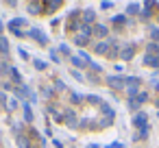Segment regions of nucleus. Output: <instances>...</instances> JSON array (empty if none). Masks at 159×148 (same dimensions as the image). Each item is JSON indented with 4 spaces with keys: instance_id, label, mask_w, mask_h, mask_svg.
Instances as JSON below:
<instances>
[{
    "instance_id": "nucleus-3",
    "label": "nucleus",
    "mask_w": 159,
    "mask_h": 148,
    "mask_svg": "<svg viewBox=\"0 0 159 148\" xmlns=\"http://www.w3.org/2000/svg\"><path fill=\"white\" fill-rule=\"evenodd\" d=\"M133 55H135V44H124V48L120 50V57H122L124 61H131Z\"/></svg>"
},
{
    "instance_id": "nucleus-6",
    "label": "nucleus",
    "mask_w": 159,
    "mask_h": 148,
    "mask_svg": "<svg viewBox=\"0 0 159 148\" xmlns=\"http://www.w3.org/2000/svg\"><path fill=\"white\" fill-rule=\"evenodd\" d=\"M155 7H157V2H152V0H146V2H144V11H139V13H142V18H146V20H148V18L152 16V11H150V9H155Z\"/></svg>"
},
{
    "instance_id": "nucleus-19",
    "label": "nucleus",
    "mask_w": 159,
    "mask_h": 148,
    "mask_svg": "<svg viewBox=\"0 0 159 148\" xmlns=\"http://www.w3.org/2000/svg\"><path fill=\"white\" fill-rule=\"evenodd\" d=\"M59 7H61L59 0H50V2H46V9H50V11H55V9H59Z\"/></svg>"
},
{
    "instance_id": "nucleus-18",
    "label": "nucleus",
    "mask_w": 159,
    "mask_h": 148,
    "mask_svg": "<svg viewBox=\"0 0 159 148\" xmlns=\"http://www.w3.org/2000/svg\"><path fill=\"white\" fill-rule=\"evenodd\" d=\"M0 52H2V55L9 52V42H7L5 37H0Z\"/></svg>"
},
{
    "instance_id": "nucleus-1",
    "label": "nucleus",
    "mask_w": 159,
    "mask_h": 148,
    "mask_svg": "<svg viewBox=\"0 0 159 148\" xmlns=\"http://www.w3.org/2000/svg\"><path fill=\"white\" fill-rule=\"evenodd\" d=\"M107 83H109V87H113V89H122V87H126V78H124V76H109Z\"/></svg>"
},
{
    "instance_id": "nucleus-29",
    "label": "nucleus",
    "mask_w": 159,
    "mask_h": 148,
    "mask_svg": "<svg viewBox=\"0 0 159 148\" xmlns=\"http://www.w3.org/2000/svg\"><path fill=\"white\" fill-rule=\"evenodd\" d=\"M50 59H52V61H55V63H59V55H57V52H55V50H50Z\"/></svg>"
},
{
    "instance_id": "nucleus-27",
    "label": "nucleus",
    "mask_w": 159,
    "mask_h": 148,
    "mask_svg": "<svg viewBox=\"0 0 159 148\" xmlns=\"http://www.w3.org/2000/svg\"><path fill=\"white\" fill-rule=\"evenodd\" d=\"M72 63H74L76 68H83V65H85V63H83V61H81L79 57H72Z\"/></svg>"
},
{
    "instance_id": "nucleus-30",
    "label": "nucleus",
    "mask_w": 159,
    "mask_h": 148,
    "mask_svg": "<svg viewBox=\"0 0 159 148\" xmlns=\"http://www.w3.org/2000/svg\"><path fill=\"white\" fill-rule=\"evenodd\" d=\"M89 65H92V70H94V72H100V65H98V63H94V61H92Z\"/></svg>"
},
{
    "instance_id": "nucleus-25",
    "label": "nucleus",
    "mask_w": 159,
    "mask_h": 148,
    "mask_svg": "<svg viewBox=\"0 0 159 148\" xmlns=\"http://www.w3.org/2000/svg\"><path fill=\"white\" fill-rule=\"evenodd\" d=\"M87 100L94 102V105H102V102H100V96H87Z\"/></svg>"
},
{
    "instance_id": "nucleus-9",
    "label": "nucleus",
    "mask_w": 159,
    "mask_h": 148,
    "mask_svg": "<svg viewBox=\"0 0 159 148\" xmlns=\"http://www.w3.org/2000/svg\"><path fill=\"white\" fill-rule=\"evenodd\" d=\"M107 33H109L107 26H102V24H96V26H94V35H98V37H107Z\"/></svg>"
},
{
    "instance_id": "nucleus-21",
    "label": "nucleus",
    "mask_w": 159,
    "mask_h": 148,
    "mask_svg": "<svg viewBox=\"0 0 159 148\" xmlns=\"http://www.w3.org/2000/svg\"><path fill=\"white\" fill-rule=\"evenodd\" d=\"M87 39H89V37H83V35H76V37H74L76 46H85V44H87Z\"/></svg>"
},
{
    "instance_id": "nucleus-2",
    "label": "nucleus",
    "mask_w": 159,
    "mask_h": 148,
    "mask_svg": "<svg viewBox=\"0 0 159 148\" xmlns=\"http://www.w3.org/2000/svg\"><path fill=\"white\" fill-rule=\"evenodd\" d=\"M133 126H137V128L148 126V115H146L144 111H137V113H135V118H133Z\"/></svg>"
},
{
    "instance_id": "nucleus-36",
    "label": "nucleus",
    "mask_w": 159,
    "mask_h": 148,
    "mask_svg": "<svg viewBox=\"0 0 159 148\" xmlns=\"http://www.w3.org/2000/svg\"><path fill=\"white\" fill-rule=\"evenodd\" d=\"M0 31H2V22H0Z\"/></svg>"
},
{
    "instance_id": "nucleus-24",
    "label": "nucleus",
    "mask_w": 159,
    "mask_h": 148,
    "mask_svg": "<svg viewBox=\"0 0 159 148\" xmlns=\"http://www.w3.org/2000/svg\"><path fill=\"white\" fill-rule=\"evenodd\" d=\"M33 63H35V68H37V70H46V63H44V61H39V59H35Z\"/></svg>"
},
{
    "instance_id": "nucleus-28",
    "label": "nucleus",
    "mask_w": 159,
    "mask_h": 148,
    "mask_svg": "<svg viewBox=\"0 0 159 148\" xmlns=\"http://www.w3.org/2000/svg\"><path fill=\"white\" fill-rule=\"evenodd\" d=\"M113 2H109V0H105V2H100V9H111Z\"/></svg>"
},
{
    "instance_id": "nucleus-32",
    "label": "nucleus",
    "mask_w": 159,
    "mask_h": 148,
    "mask_svg": "<svg viewBox=\"0 0 159 148\" xmlns=\"http://www.w3.org/2000/svg\"><path fill=\"white\" fill-rule=\"evenodd\" d=\"M109 148H122V144L120 141H113V144H109Z\"/></svg>"
},
{
    "instance_id": "nucleus-4",
    "label": "nucleus",
    "mask_w": 159,
    "mask_h": 148,
    "mask_svg": "<svg viewBox=\"0 0 159 148\" xmlns=\"http://www.w3.org/2000/svg\"><path fill=\"white\" fill-rule=\"evenodd\" d=\"M142 63L144 65H148V68H159V57H155V55H144V59H142Z\"/></svg>"
},
{
    "instance_id": "nucleus-35",
    "label": "nucleus",
    "mask_w": 159,
    "mask_h": 148,
    "mask_svg": "<svg viewBox=\"0 0 159 148\" xmlns=\"http://www.w3.org/2000/svg\"><path fill=\"white\" fill-rule=\"evenodd\" d=\"M155 105H157V107H159V98H157V100H155Z\"/></svg>"
},
{
    "instance_id": "nucleus-8",
    "label": "nucleus",
    "mask_w": 159,
    "mask_h": 148,
    "mask_svg": "<svg viewBox=\"0 0 159 148\" xmlns=\"http://www.w3.org/2000/svg\"><path fill=\"white\" fill-rule=\"evenodd\" d=\"M94 20H96V13H94L92 9H85V13H83V24H87V26H89Z\"/></svg>"
},
{
    "instance_id": "nucleus-26",
    "label": "nucleus",
    "mask_w": 159,
    "mask_h": 148,
    "mask_svg": "<svg viewBox=\"0 0 159 148\" xmlns=\"http://www.w3.org/2000/svg\"><path fill=\"white\" fill-rule=\"evenodd\" d=\"M150 37H152V42H159V29H152L150 31Z\"/></svg>"
},
{
    "instance_id": "nucleus-13",
    "label": "nucleus",
    "mask_w": 159,
    "mask_h": 148,
    "mask_svg": "<svg viewBox=\"0 0 159 148\" xmlns=\"http://www.w3.org/2000/svg\"><path fill=\"white\" fill-rule=\"evenodd\" d=\"M116 26H124V24H129V20H126V16H113V20H111Z\"/></svg>"
},
{
    "instance_id": "nucleus-17",
    "label": "nucleus",
    "mask_w": 159,
    "mask_h": 148,
    "mask_svg": "<svg viewBox=\"0 0 159 148\" xmlns=\"http://www.w3.org/2000/svg\"><path fill=\"white\" fill-rule=\"evenodd\" d=\"M133 100H135L137 105H142V102H146V100H148V94H146V92H139V94H137Z\"/></svg>"
},
{
    "instance_id": "nucleus-15",
    "label": "nucleus",
    "mask_w": 159,
    "mask_h": 148,
    "mask_svg": "<svg viewBox=\"0 0 159 148\" xmlns=\"http://www.w3.org/2000/svg\"><path fill=\"white\" fill-rule=\"evenodd\" d=\"M100 111L107 115V120H113V109H111L109 105H105V102H102V105H100Z\"/></svg>"
},
{
    "instance_id": "nucleus-11",
    "label": "nucleus",
    "mask_w": 159,
    "mask_h": 148,
    "mask_svg": "<svg viewBox=\"0 0 159 148\" xmlns=\"http://www.w3.org/2000/svg\"><path fill=\"white\" fill-rule=\"evenodd\" d=\"M66 122H68V126H76V124H79L74 111H66Z\"/></svg>"
},
{
    "instance_id": "nucleus-7",
    "label": "nucleus",
    "mask_w": 159,
    "mask_h": 148,
    "mask_svg": "<svg viewBox=\"0 0 159 148\" xmlns=\"http://www.w3.org/2000/svg\"><path fill=\"white\" fill-rule=\"evenodd\" d=\"M109 46H111V44H107V42H98V44L94 46V52H98V55H109Z\"/></svg>"
},
{
    "instance_id": "nucleus-10",
    "label": "nucleus",
    "mask_w": 159,
    "mask_h": 148,
    "mask_svg": "<svg viewBox=\"0 0 159 148\" xmlns=\"http://www.w3.org/2000/svg\"><path fill=\"white\" fill-rule=\"evenodd\" d=\"M139 5L137 2H131V5H126V16H135V13H139Z\"/></svg>"
},
{
    "instance_id": "nucleus-23",
    "label": "nucleus",
    "mask_w": 159,
    "mask_h": 148,
    "mask_svg": "<svg viewBox=\"0 0 159 148\" xmlns=\"http://www.w3.org/2000/svg\"><path fill=\"white\" fill-rule=\"evenodd\" d=\"M24 118L26 120H33V113H31V107L29 105H24Z\"/></svg>"
},
{
    "instance_id": "nucleus-34",
    "label": "nucleus",
    "mask_w": 159,
    "mask_h": 148,
    "mask_svg": "<svg viewBox=\"0 0 159 148\" xmlns=\"http://www.w3.org/2000/svg\"><path fill=\"white\" fill-rule=\"evenodd\" d=\"M89 148H98V146H96V144H92V146H89Z\"/></svg>"
},
{
    "instance_id": "nucleus-5",
    "label": "nucleus",
    "mask_w": 159,
    "mask_h": 148,
    "mask_svg": "<svg viewBox=\"0 0 159 148\" xmlns=\"http://www.w3.org/2000/svg\"><path fill=\"white\" fill-rule=\"evenodd\" d=\"M29 35H31V37H35V39H37L39 44H44V46L48 44V37H46V35H44L39 29H31V31H29Z\"/></svg>"
},
{
    "instance_id": "nucleus-31",
    "label": "nucleus",
    "mask_w": 159,
    "mask_h": 148,
    "mask_svg": "<svg viewBox=\"0 0 159 148\" xmlns=\"http://www.w3.org/2000/svg\"><path fill=\"white\" fill-rule=\"evenodd\" d=\"M81 100H83V98H81L79 94H72V102H81Z\"/></svg>"
},
{
    "instance_id": "nucleus-12",
    "label": "nucleus",
    "mask_w": 159,
    "mask_h": 148,
    "mask_svg": "<svg viewBox=\"0 0 159 148\" xmlns=\"http://www.w3.org/2000/svg\"><path fill=\"white\" fill-rule=\"evenodd\" d=\"M146 52H148V55H155V57H159V44L150 42V44L146 46Z\"/></svg>"
},
{
    "instance_id": "nucleus-22",
    "label": "nucleus",
    "mask_w": 159,
    "mask_h": 148,
    "mask_svg": "<svg viewBox=\"0 0 159 148\" xmlns=\"http://www.w3.org/2000/svg\"><path fill=\"white\" fill-rule=\"evenodd\" d=\"M11 76L16 78V83H22V76H20V72H18L16 68H11Z\"/></svg>"
},
{
    "instance_id": "nucleus-20",
    "label": "nucleus",
    "mask_w": 159,
    "mask_h": 148,
    "mask_svg": "<svg viewBox=\"0 0 159 148\" xmlns=\"http://www.w3.org/2000/svg\"><path fill=\"white\" fill-rule=\"evenodd\" d=\"M39 9H42L39 2H31V5H29V11H31V13H39Z\"/></svg>"
},
{
    "instance_id": "nucleus-14",
    "label": "nucleus",
    "mask_w": 159,
    "mask_h": 148,
    "mask_svg": "<svg viewBox=\"0 0 159 148\" xmlns=\"http://www.w3.org/2000/svg\"><path fill=\"white\" fill-rule=\"evenodd\" d=\"M24 24H26V20H22V18H16V20H11V22H9V29H11V31H16L18 26H24Z\"/></svg>"
},
{
    "instance_id": "nucleus-16",
    "label": "nucleus",
    "mask_w": 159,
    "mask_h": 148,
    "mask_svg": "<svg viewBox=\"0 0 159 148\" xmlns=\"http://www.w3.org/2000/svg\"><path fill=\"white\" fill-rule=\"evenodd\" d=\"M92 33H94V29H92V26H87V24H81V35H83V37H89Z\"/></svg>"
},
{
    "instance_id": "nucleus-33",
    "label": "nucleus",
    "mask_w": 159,
    "mask_h": 148,
    "mask_svg": "<svg viewBox=\"0 0 159 148\" xmlns=\"http://www.w3.org/2000/svg\"><path fill=\"white\" fill-rule=\"evenodd\" d=\"M155 89H157V92H159V81H155Z\"/></svg>"
}]
</instances>
